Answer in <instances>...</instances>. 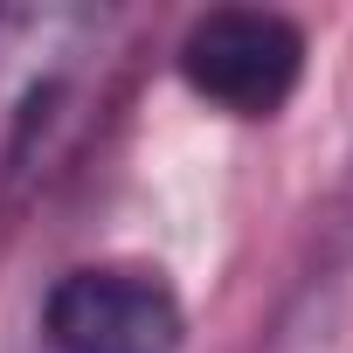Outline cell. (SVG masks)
Instances as JSON below:
<instances>
[{
	"label": "cell",
	"instance_id": "7a4b0ae2",
	"mask_svg": "<svg viewBox=\"0 0 353 353\" xmlns=\"http://www.w3.org/2000/svg\"><path fill=\"white\" fill-rule=\"evenodd\" d=\"M188 305L152 263H77L42 298L49 353H181Z\"/></svg>",
	"mask_w": 353,
	"mask_h": 353
},
{
	"label": "cell",
	"instance_id": "6da1fadb",
	"mask_svg": "<svg viewBox=\"0 0 353 353\" xmlns=\"http://www.w3.org/2000/svg\"><path fill=\"white\" fill-rule=\"evenodd\" d=\"M173 70L208 111L263 125L305 83V28L277 8H208L188 21Z\"/></svg>",
	"mask_w": 353,
	"mask_h": 353
}]
</instances>
